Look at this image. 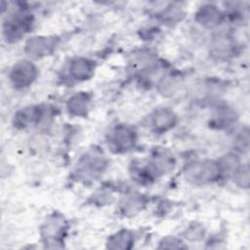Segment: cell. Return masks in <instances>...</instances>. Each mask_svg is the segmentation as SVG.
I'll list each match as a JSON object with an SVG mask.
<instances>
[{"label": "cell", "mask_w": 250, "mask_h": 250, "mask_svg": "<svg viewBox=\"0 0 250 250\" xmlns=\"http://www.w3.org/2000/svg\"><path fill=\"white\" fill-rule=\"evenodd\" d=\"M134 242V235L128 229H121L109 236L106 245L110 249H129Z\"/></svg>", "instance_id": "9a60e30c"}, {"label": "cell", "mask_w": 250, "mask_h": 250, "mask_svg": "<svg viewBox=\"0 0 250 250\" xmlns=\"http://www.w3.org/2000/svg\"><path fill=\"white\" fill-rule=\"evenodd\" d=\"M31 15L19 10L12 13L3 24V32L7 39L18 40L28 30L31 24Z\"/></svg>", "instance_id": "7a4b0ae2"}, {"label": "cell", "mask_w": 250, "mask_h": 250, "mask_svg": "<svg viewBox=\"0 0 250 250\" xmlns=\"http://www.w3.org/2000/svg\"><path fill=\"white\" fill-rule=\"evenodd\" d=\"M43 116L42 109L38 105H29L20 109L14 117V123L18 127L25 128L35 124Z\"/></svg>", "instance_id": "7c38bea8"}, {"label": "cell", "mask_w": 250, "mask_h": 250, "mask_svg": "<svg viewBox=\"0 0 250 250\" xmlns=\"http://www.w3.org/2000/svg\"><path fill=\"white\" fill-rule=\"evenodd\" d=\"M218 164H219L222 175H228L231 177L237 171V169L242 165L239 156L233 152H229L222 156L218 160Z\"/></svg>", "instance_id": "2e32d148"}, {"label": "cell", "mask_w": 250, "mask_h": 250, "mask_svg": "<svg viewBox=\"0 0 250 250\" xmlns=\"http://www.w3.org/2000/svg\"><path fill=\"white\" fill-rule=\"evenodd\" d=\"M146 199L142 194L132 193L120 201V210L125 216H134L144 209Z\"/></svg>", "instance_id": "5bb4252c"}, {"label": "cell", "mask_w": 250, "mask_h": 250, "mask_svg": "<svg viewBox=\"0 0 250 250\" xmlns=\"http://www.w3.org/2000/svg\"><path fill=\"white\" fill-rule=\"evenodd\" d=\"M188 182L194 185H205L216 182L222 176L218 161L205 159L188 164L184 172Z\"/></svg>", "instance_id": "6da1fadb"}, {"label": "cell", "mask_w": 250, "mask_h": 250, "mask_svg": "<svg viewBox=\"0 0 250 250\" xmlns=\"http://www.w3.org/2000/svg\"><path fill=\"white\" fill-rule=\"evenodd\" d=\"M163 248H184L182 241L175 237H166L161 241V246Z\"/></svg>", "instance_id": "d6986e66"}, {"label": "cell", "mask_w": 250, "mask_h": 250, "mask_svg": "<svg viewBox=\"0 0 250 250\" xmlns=\"http://www.w3.org/2000/svg\"><path fill=\"white\" fill-rule=\"evenodd\" d=\"M137 142L135 130L128 125L116 126L110 134V146L117 152H126L134 147Z\"/></svg>", "instance_id": "277c9868"}, {"label": "cell", "mask_w": 250, "mask_h": 250, "mask_svg": "<svg viewBox=\"0 0 250 250\" xmlns=\"http://www.w3.org/2000/svg\"><path fill=\"white\" fill-rule=\"evenodd\" d=\"M57 40L50 36H33L30 37L24 46V52L33 59H39L52 53L55 49Z\"/></svg>", "instance_id": "8992f818"}, {"label": "cell", "mask_w": 250, "mask_h": 250, "mask_svg": "<svg viewBox=\"0 0 250 250\" xmlns=\"http://www.w3.org/2000/svg\"><path fill=\"white\" fill-rule=\"evenodd\" d=\"M106 165L104 155L98 149L88 151L78 163V171L86 177H95L102 173Z\"/></svg>", "instance_id": "5b68a950"}, {"label": "cell", "mask_w": 250, "mask_h": 250, "mask_svg": "<svg viewBox=\"0 0 250 250\" xmlns=\"http://www.w3.org/2000/svg\"><path fill=\"white\" fill-rule=\"evenodd\" d=\"M90 103H91V100L89 95L84 92H79L72 95L68 99L66 103V107L68 112L71 115L84 116L86 115L89 109Z\"/></svg>", "instance_id": "4fadbf2b"}, {"label": "cell", "mask_w": 250, "mask_h": 250, "mask_svg": "<svg viewBox=\"0 0 250 250\" xmlns=\"http://www.w3.org/2000/svg\"><path fill=\"white\" fill-rule=\"evenodd\" d=\"M234 40L226 33L215 35L210 44V53L217 59H228L234 53Z\"/></svg>", "instance_id": "ba28073f"}, {"label": "cell", "mask_w": 250, "mask_h": 250, "mask_svg": "<svg viewBox=\"0 0 250 250\" xmlns=\"http://www.w3.org/2000/svg\"><path fill=\"white\" fill-rule=\"evenodd\" d=\"M37 75L38 69L36 65L28 60H21L13 65L9 77L15 87L22 89L30 86Z\"/></svg>", "instance_id": "3957f363"}, {"label": "cell", "mask_w": 250, "mask_h": 250, "mask_svg": "<svg viewBox=\"0 0 250 250\" xmlns=\"http://www.w3.org/2000/svg\"><path fill=\"white\" fill-rule=\"evenodd\" d=\"M249 166L248 164H242L237 171L233 174L232 179L234 183L242 188H248L249 187Z\"/></svg>", "instance_id": "e0dca14e"}, {"label": "cell", "mask_w": 250, "mask_h": 250, "mask_svg": "<svg viewBox=\"0 0 250 250\" xmlns=\"http://www.w3.org/2000/svg\"><path fill=\"white\" fill-rule=\"evenodd\" d=\"M234 147L242 153L248 150V147H249V132H248L247 128L242 129L236 135V137L234 139Z\"/></svg>", "instance_id": "ac0fdd59"}, {"label": "cell", "mask_w": 250, "mask_h": 250, "mask_svg": "<svg viewBox=\"0 0 250 250\" xmlns=\"http://www.w3.org/2000/svg\"><path fill=\"white\" fill-rule=\"evenodd\" d=\"M68 71L70 76L78 81H85L90 79L95 71V63L92 60L79 57L71 60Z\"/></svg>", "instance_id": "30bf717a"}, {"label": "cell", "mask_w": 250, "mask_h": 250, "mask_svg": "<svg viewBox=\"0 0 250 250\" xmlns=\"http://www.w3.org/2000/svg\"><path fill=\"white\" fill-rule=\"evenodd\" d=\"M65 222L62 217L53 216L47 219L42 227V235L46 242H60L62 233H64Z\"/></svg>", "instance_id": "8fae6325"}, {"label": "cell", "mask_w": 250, "mask_h": 250, "mask_svg": "<svg viewBox=\"0 0 250 250\" xmlns=\"http://www.w3.org/2000/svg\"><path fill=\"white\" fill-rule=\"evenodd\" d=\"M176 113L168 107H159L151 114V125L157 132L163 133L171 130L177 123Z\"/></svg>", "instance_id": "9c48e42d"}, {"label": "cell", "mask_w": 250, "mask_h": 250, "mask_svg": "<svg viewBox=\"0 0 250 250\" xmlns=\"http://www.w3.org/2000/svg\"><path fill=\"white\" fill-rule=\"evenodd\" d=\"M224 20V14L215 4H203L195 13V21L205 28H215Z\"/></svg>", "instance_id": "52a82bcc"}]
</instances>
